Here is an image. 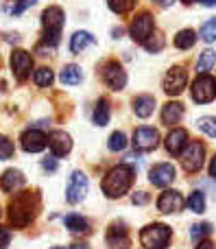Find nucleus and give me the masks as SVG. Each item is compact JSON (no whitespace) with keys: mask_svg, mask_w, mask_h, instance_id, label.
Instances as JSON below:
<instances>
[{"mask_svg":"<svg viewBox=\"0 0 216 249\" xmlns=\"http://www.w3.org/2000/svg\"><path fill=\"white\" fill-rule=\"evenodd\" d=\"M135 179V171L129 164H118V166L109 168L107 175L103 179V193L107 199H120L122 195L129 193L131 184Z\"/></svg>","mask_w":216,"mask_h":249,"instance_id":"1","label":"nucleus"},{"mask_svg":"<svg viewBox=\"0 0 216 249\" xmlns=\"http://www.w3.org/2000/svg\"><path fill=\"white\" fill-rule=\"evenodd\" d=\"M39 208V199L35 193H17L9 203V221L16 228H26L35 219Z\"/></svg>","mask_w":216,"mask_h":249,"instance_id":"2","label":"nucleus"},{"mask_svg":"<svg viewBox=\"0 0 216 249\" xmlns=\"http://www.w3.org/2000/svg\"><path fill=\"white\" fill-rule=\"evenodd\" d=\"M64 24H66V13H64V9H61V7L50 4L48 9H44V13H42V26H44L42 44H44V46L55 48L57 44H59Z\"/></svg>","mask_w":216,"mask_h":249,"instance_id":"3","label":"nucleus"},{"mask_svg":"<svg viewBox=\"0 0 216 249\" xmlns=\"http://www.w3.org/2000/svg\"><path fill=\"white\" fill-rule=\"evenodd\" d=\"M140 243L144 249H166L170 243V228L164 223H151L142 228Z\"/></svg>","mask_w":216,"mask_h":249,"instance_id":"4","label":"nucleus"},{"mask_svg":"<svg viewBox=\"0 0 216 249\" xmlns=\"http://www.w3.org/2000/svg\"><path fill=\"white\" fill-rule=\"evenodd\" d=\"M182 166L188 173H197L205 164V146L203 142H188L186 149L182 151Z\"/></svg>","mask_w":216,"mask_h":249,"instance_id":"5","label":"nucleus"},{"mask_svg":"<svg viewBox=\"0 0 216 249\" xmlns=\"http://www.w3.org/2000/svg\"><path fill=\"white\" fill-rule=\"evenodd\" d=\"M100 77H103V83L114 92L125 90L127 86V72L118 61H107V64L100 68Z\"/></svg>","mask_w":216,"mask_h":249,"instance_id":"6","label":"nucleus"},{"mask_svg":"<svg viewBox=\"0 0 216 249\" xmlns=\"http://www.w3.org/2000/svg\"><path fill=\"white\" fill-rule=\"evenodd\" d=\"M192 99L197 103H212L216 99V81L208 72L199 74L195 79V83H192Z\"/></svg>","mask_w":216,"mask_h":249,"instance_id":"7","label":"nucleus"},{"mask_svg":"<svg viewBox=\"0 0 216 249\" xmlns=\"http://www.w3.org/2000/svg\"><path fill=\"white\" fill-rule=\"evenodd\" d=\"M153 29H155V20H153V16L149 11H142L140 16H135L133 22L129 24V35H131L133 42L144 44V39L153 33Z\"/></svg>","mask_w":216,"mask_h":249,"instance_id":"8","label":"nucleus"},{"mask_svg":"<svg viewBox=\"0 0 216 249\" xmlns=\"http://www.w3.org/2000/svg\"><path fill=\"white\" fill-rule=\"evenodd\" d=\"M188 86V70L183 66H175L164 77V92L170 96H179Z\"/></svg>","mask_w":216,"mask_h":249,"instance_id":"9","label":"nucleus"},{"mask_svg":"<svg viewBox=\"0 0 216 249\" xmlns=\"http://www.w3.org/2000/svg\"><path fill=\"white\" fill-rule=\"evenodd\" d=\"M183 208H186V201L179 190H164L157 199V210L162 214H179Z\"/></svg>","mask_w":216,"mask_h":249,"instance_id":"10","label":"nucleus"},{"mask_svg":"<svg viewBox=\"0 0 216 249\" xmlns=\"http://www.w3.org/2000/svg\"><path fill=\"white\" fill-rule=\"evenodd\" d=\"M85 195H87V177H85V173L74 171L72 175H70L68 188H66V201L74 206V203L83 201Z\"/></svg>","mask_w":216,"mask_h":249,"instance_id":"11","label":"nucleus"},{"mask_svg":"<svg viewBox=\"0 0 216 249\" xmlns=\"http://www.w3.org/2000/svg\"><path fill=\"white\" fill-rule=\"evenodd\" d=\"M177 177V171L170 162H162V164H155V166L149 171V181H151L155 188H166L170 186Z\"/></svg>","mask_w":216,"mask_h":249,"instance_id":"12","label":"nucleus"},{"mask_svg":"<svg viewBox=\"0 0 216 249\" xmlns=\"http://www.w3.org/2000/svg\"><path fill=\"white\" fill-rule=\"evenodd\" d=\"M160 142V133L153 127H138L133 131V138H131V144L138 151H153Z\"/></svg>","mask_w":216,"mask_h":249,"instance_id":"13","label":"nucleus"},{"mask_svg":"<svg viewBox=\"0 0 216 249\" xmlns=\"http://www.w3.org/2000/svg\"><path fill=\"white\" fill-rule=\"evenodd\" d=\"M20 144L26 153H39L48 146V136L39 129H26L20 136Z\"/></svg>","mask_w":216,"mask_h":249,"instance_id":"14","label":"nucleus"},{"mask_svg":"<svg viewBox=\"0 0 216 249\" xmlns=\"http://www.w3.org/2000/svg\"><path fill=\"white\" fill-rule=\"evenodd\" d=\"M11 70L16 72V77L20 81L31 77V70H33V57L26 51H13L11 53Z\"/></svg>","mask_w":216,"mask_h":249,"instance_id":"15","label":"nucleus"},{"mask_svg":"<svg viewBox=\"0 0 216 249\" xmlns=\"http://www.w3.org/2000/svg\"><path fill=\"white\" fill-rule=\"evenodd\" d=\"M48 146H50L55 158H64V155H68L72 151V138L66 131H52L48 136Z\"/></svg>","mask_w":216,"mask_h":249,"instance_id":"16","label":"nucleus"},{"mask_svg":"<svg viewBox=\"0 0 216 249\" xmlns=\"http://www.w3.org/2000/svg\"><path fill=\"white\" fill-rule=\"evenodd\" d=\"M105 245H107V249H129L131 241H129V234H127L125 225L114 223L107 232V241H105Z\"/></svg>","mask_w":216,"mask_h":249,"instance_id":"17","label":"nucleus"},{"mask_svg":"<svg viewBox=\"0 0 216 249\" xmlns=\"http://www.w3.org/2000/svg\"><path fill=\"white\" fill-rule=\"evenodd\" d=\"M188 144V131L186 129H170V133L166 136V151L170 155H179Z\"/></svg>","mask_w":216,"mask_h":249,"instance_id":"18","label":"nucleus"},{"mask_svg":"<svg viewBox=\"0 0 216 249\" xmlns=\"http://www.w3.org/2000/svg\"><path fill=\"white\" fill-rule=\"evenodd\" d=\"M24 184H26V177L22 175L20 171H16V168L4 171L2 177H0V188H2L4 193H16V190H20Z\"/></svg>","mask_w":216,"mask_h":249,"instance_id":"19","label":"nucleus"},{"mask_svg":"<svg viewBox=\"0 0 216 249\" xmlns=\"http://www.w3.org/2000/svg\"><path fill=\"white\" fill-rule=\"evenodd\" d=\"M155 112V99L149 94H140L133 99V114L138 118H149Z\"/></svg>","mask_w":216,"mask_h":249,"instance_id":"20","label":"nucleus"},{"mask_svg":"<svg viewBox=\"0 0 216 249\" xmlns=\"http://www.w3.org/2000/svg\"><path fill=\"white\" fill-rule=\"evenodd\" d=\"M92 44H96V37H94V35L87 33V31H77V33L70 37V53L79 55V53H83L85 48H90Z\"/></svg>","mask_w":216,"mask_h":249,"instance_id":"21","label":"nucleus"},{"mask_svg":"<svg viewBox=\"0 0 216 249\" xmlns=\"http://www.w3.org/2000/svg\"><path fill=\"white\" fill-rule=\"evenodd\" d=\"M183 118V105L182 103H166L164 107H162V123L164 124H177L179 121Z\"/></svg>","mask_w":216,"mask_h":249,"instance_id":"22","label":"nucleus"},{"mask_svg":"<svg viewBox=\"0 0 216 249\" xmlns=\"http://www.w3.org/2000/svg\"><path fill=\"white\" fill-rule=\"evenodd\" d=\"M64 225H66V230H70L72 234H90L92 232L90 221L83 219L81 214H68L64 219Z\"/></svg>","mask_w":216,"mask_h":249,"instance_id":"23","label":"nucleus"},{"mask_svg":"<svg viewBox=\"0 0 216 249\" xmlns=\"http://www.w3.org/2000/svg\"><path fill=\"white\" fill-rule=\"evenodd\" d=\"M109 116H112V107H109V101H107V99H100L99 103H96L94 112H92V123H94L96 127H105V124L109 123Z\"/></svg>","mask_w":216,"mask_h":249,"instance_id":"24","label":"nucleus"},{"mask_svg":"<svg viewBox=\"0 0 216 249\" xmlns=\"http://www.w3.org/2000/svg\"><path fill=\"white\" fill-rule=\"evenodd\" d=\"M59 79L64 86H79V83L83 81V70L79 68L77 64H68V66H64Z\"/></svg>","mask_w":216,"mask_h":249,"instance_id":"25","label":"nucleus"},{"mask_svg":"<svg viewBox=\"0 0 216 249\" xmlns=\"http://www.w3.org/2000/svg\"><path fill=\"white\" fill-rule=\"evenodd\" d=\"M195 44H197V33L192 29H183L175 35V46H177L179 51H188V48H192Z\"/></svg>","mask_w":216,"mask_h":249,"instance_id":"26","label":"nucleus"},{"mask_svg":"<svg viewBox=\"0 0 216 249\" xmlns=\"http://www.w3.org/2000/svg\"><path fill=\"white\" fill-rule=\"evenodd\" d=\"M186 206H188V210L195 212V214H201V212H205V195L201 193V190H195V193L188 197Z\"/></svg>","mask_w":216,"mask_h":249,"instance_id":"27","label":"nucleus"},{"mask_svg":"<svg viewBox=\"0 0 216 249\" xmlns=\"http://www.w3.org/2000/svg\"><path fill=\"white\" fill-rule=\"evenodd\" d=\"M216 66V55L212 51H203L199 55V59H197V70H199L201 74H205V72H210Z\"/></svg>","mask_w":216,"mask_h":249,"instance_id":"28","label":"nucleus"},{"mask_svg":"<svg viewBox=\"0 0 216 249\" xmlns=\"http://www.w3.org/2000/svg\"><path fill=\"white\" fill-rule=\"evenodd\" d=\"M107 149L114 151V153H120V151H125L127 149V136L122 131H114L112 136H109Z\"/></svg>","mask_w":216,"mask_h":249,"instance_id":"29","label":"nucleus"},{"mask_svg":"<svg viewBox=\"0 0 216 249\" xmlns=\"http://www.w3.org/2000/svg\"><path fill=\"white\" fill-rule=\"evenodd\" d=\"M33 81H35V86H39V88H48L55 81V74H52L50 68H39L37 72L33 74Z\"/></svg>","mask_w":216,"mask_h":249,"instance_id":"30","label":"nucleus"},{"mask_svg":"<svg viewBox=\"0 0 216 249\" xmlns=\"http://www.w3.org/2000/svg\"><path fill=\"white\" fill-rule=\"evenodd\" d=\"M164 44H166V39L162 37L160 33H151L147 39H144V44H142V46L147 48L149 53H160L162 48H164Z\"/></svg>","mask_w":216,"mask_h":249,"instance_id":"31","label":"nucleus"},{"mask_svg":"<svg viewBox=\"0 0 216 249\" xmlns=\"http://www.w3.org/2000/svg\"><path fill=\"white\" fill-rule=\"evenodd\" d=\"M135 2H138V0H107V7L112 9L114 13L122 16V13L131 11V9L135 7Z\"/></svg>","mask_w":216,"mask_h":249,"instance_id":"32","label":"nucleus"},{"mask_svg":"<svg viewBox=\"0 0 216 249\" xmlns=\"http://www.w3.org/2000/svg\"><path fill=\"white\" fill-rule=\"evenodd\" d=\"M201 39L216 42V18H210L208 22H203V26H201Z\"/></svg>","mask_w":216,"mask_h":249,"instance_id":"33","label":"nucleus"},{"mask_svg":"<svg viewBox=\"0 0 216 249\" xmlns=\"http://www.w3.org/2000/svg\"><path fill=\"white\" fill-rule=\"evenodd\" d=\"M199 129H201V131H203L208 138H216V118H214V116L199 118Z\"/></svg>","mask_w":216,"mask_h":249,"instance_id":"34","label":"nucleus"},{"mask_svg":"<svg viewBox=\"0 0 216 249\" xmlns=\"http://www.w3.org/2000/svg\"><path fill=\"white\" fill-rule=\"evenodd\" d=\"M210 234H212V225L210 223H197L190 232V238L192 241H203V238L210 236Z\"/></svg>","mask_w":216,"mask_h":249,"instance_id":"35","label":"nucleus"},{"mask_svg":"<svg viewBox=\"0 0 216 249\" xmlns=\"http://www.w3.org/2000/svg\"><path fill=\"white\" fill-rule=\"evenodd\" d=\"M13 153H16V144H13L7 136L0 133V160H9Z\"/></svg>","mask_w":216,"mask_h":249,"instance_id":"36","label":"nucleus"},{"mask_svg":"<svg viewBox=\"0 0 216 249\" xmlns=\"http://www.w3.org/2000/svg\"><path fill=\"white\" fill-rule=\"evenodd\" d=\"M35 2H37V0H17V2L9 9V13H11V16H20V13H24L29 7H33Z\"/></svg>","mask_w":216,"mask_h":249,"instance_id":"37","label":"nucleus"},{"mask_svg":"<svg viewBox=\"0 0 216 249\" xmlns=\"http://www.w3.org/2000/svg\"><path fill=\"white\" fill-rule=\"evenodd\" d=\"M42 168H44V171H48V173H55L57 171V158H55V155L44 158L42 160Z\"/></svg>","mask_w":216,"mask_h":249,"instance_id":"38","label":"nucleus"},{"mask_svg":"<svg viewBox=\"0 0 216 249\" xmlns=\"http://www.w3.org/2000/svg\"><path fill=\"white\" fill-rule=\"evenodd\" d=\"M131 201H133V206H147L149 201H151V197H149L147 193H133V197H131Z\"/></svg>","mask_w":216,"mask_h":249,"instance_id":"39","label":"nucleus"},{"mask_svg":"<svg viewBox=\"0 0 216 249\" xmlns=\"http://www.w3.org/2000/svg\"><path fill=\"white\" fill-rule=\"evenodd\" d=\"M9 241H11V232L7 228H0V249H7Z\"/></svg>","mask_w":216,"mask_h":249,"instance_id":"40","label":"nucleus"},{"mask_svg":"<svg viewBox=\"0 0 216 249\" xmlns=\"http://www.w3.org/2000/svg\"><path fill=\"white\" fill-rule=\"evenodd\" d=\"M208 173H210V177H212V179H216V155L212 158V162H210V168H208Z\"/></svg>","mask_w":216,"mask_h":249,"instance_id":"41","label":"nucleus"},{"mask_svg":"<svg viewBox=\"0 0 216 249\" xmlns=\"http://www.w3.org/2000/svg\"><path fill=\"white\" fill-rule=\"evenodd\" d=\"M153 2H157L160 7H173L175 0H153Z\"/></svg>","mask_w":216,"mask_h":249,"instance_id":"42","label":"nucleus"},{"mask_svg":"<svg viewBox=\"0 0 216 249\" xmlns=\"http://www.w3.org/2000/svg\"><path fill=\"white\" fill-rule=\"evenodd\" d=\"M197 249H214V245L210 241H201L199 245H197Z\"/></svg>","mask_w":216,"mask_h":249,"instance_id":"43","label":"nucleus"},{"mask_svg":"<svg viewBox=\"0 0 216 249\" xmlns=\"http://www.w3.org/2000/svg\"><path fill=\"white\" fill-rule=\"evenodd\" d=\"M70 249H90V245H87V243H74Z\"/></svg>","mask_w":216,"mask_h":249,"instance_id":"44","label":"nucleus"},{"mask_svg":"<svg viewBox=\"0 0 216 249\" xmlns=\"http://www.w3.org/2000/svg\"><path fill=\"white\" fill-rule=\"evenodd\" d=\"M203 7H216V0H199Z\"/></svg>","mask_w":216,"mask_h":249,"instance_id":"45","label":"nucleus"},{"mask_svg":"<svg viewBox=\"0 0 216 249\" xmlns=\"http://www.w3.org/2000/svg\"><path fill=\"white\" fill-rule=\"evenodd\" d=\"M112 35L118 39V37H120V35H122V29H114V31H112Z\"/></svg>","mask_w":216,"mask_h":249,"instance_id":"46","label":"nucleus"},{"mask_svg":"<svg viewBox=\"0 0 216 249\" xmlns=\"http://www.w3.org/2000/svg\"><path fill=\"white\" fill-rule=\"evenodd\" d=\"M4 88H7V86H4V81H0V94H2V90H4Z\"/></svg>","mask_w":216,"mask_h":249,"instance_id":"47","label":"nucleus"},{"mask_svg":"<svg viewBox=\"0 0 216 249\" xmlns=\"http://www.w3.org/2000/svg\"><path fill=\"white\" fill-rule=\"evenodd\" d=\"M50 249H66V247H50Z\"/></svg>","mask_w":216,"mask_h":249,"instance_id":"48","label":"nucleus"},{"mask_svg":"<svg viewBox=\"0 0 216 249\" xmlns=\"http://www.w3.org/2000/svg\"><path fill=\"white\" fill-rule=\"evenodd\" d=\"M190 2H192V0H186V4H190Z\"/></svg>","mask_w":216,"mask_h":249,"instance_id":"49","label":"nucleus"}]
</instances>
